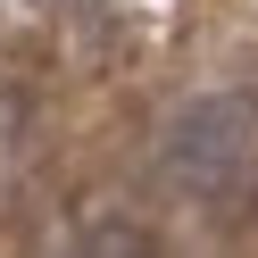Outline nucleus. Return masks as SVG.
Segmentation results:
<instances>
[{"mask_svg":"<svg viewBox=\"0 0 258 258\" xmlns=\"http://www.w3.org/2000/svg\"><path fill=\"white\" fill-rule=\"evenodd\" d=\"M158 183L200 217H241L258 200V100H191L158 134Z\"/></svg>","mask_w":258,"mask_h":258,"instance_id":"f257e3e1","label":"nucleus"}]
</instances>
